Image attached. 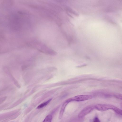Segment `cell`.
<instances>
[{
    "mask_svg": "<svg viewBox=\"0 0 122 122\" xmlns=\"http://www.w3.org/2000/svg\"><path fill=\"white\" fill-rule=\"evenodd\" d=\"M95 108L101 111H106L109 109L113 110L116 113L119 115L122 114V110L113 105L108 104H98L94 106Z\"/></svg>",
    "mask_w": 122,
    "mask_h": 122,
    "instance_id": "cell-1",
    "label": "cell"
},
{
    "mask_svg": "<svg viewBox=\"0 0 122 122\" xmlns=\"http://www.w3.org/2000/svg\"><path fill=\"white\" fill-rule=\"evenodd\" d=\"M95 108L94 106H88L83 109L80 112L78 116L80 118L83 117L93 111Z\"/></svg>",
    "mask_w": 122,
    "mask_h": 122,
    "instance_id": "cell-2",
    "label": "cell"
},
{
    "mask_svg": "<svg viewBox=\"0 0 122 122\" xmlns=\"http://www.w3.org/2000/svg\"><path fill=\"white\" fill-rule=\"evenodd\" d=\"M92 96L88 95H80L75 96L70 98L71 102L75 101L77 102L81 101L90 99Z\"/></svg>",
    "mask_w": 122,
    "mask_h": 122,
    "instance_id": "cell-3",
    "label": "cell"
},
{
    "mask_svg": "<svg viewBox=\"0 0 122 122\" xmlns=\"http://www.w3.org/2000/svg\"><path fill=\"white\" fill-rule=\"evenodd\" d=\"M70 102L69 99L66 101L63 104L61 108L59 114V119H61L62 117L64 110L67 104Z\"/></svg>",
    "mask_w": 122,
    "mask_h": 122,
    "instance_id": "cell-4",
    "label": "cell"
},
{
    "mask_svg": "<svg viewBox=\"0 0 122 122\" xmlns=\"http://www.w3.org/2000/svg\"><path fill=\"white\" fill-rule=\"evenodd\" d=\"M51 100V99H50L47 101L41 103L38 106L37 108L39 109L42 108L50 102Z\"/></svg>",
    "mask_w": 122,
    "mask_h": 122,
    "instance_id": "cell-5",
    "label": "cell"
},
{
    "mask_svg": "<svg viewBox=\"0 0 122 122\" xmlns=\"http://www.w3.org/2000/svg\"><path fill=\"white\" fill-rule=\"evenodd\" d=\"M52 119V115L51 114L48 115L46 116L42 122H51Z\"/></svg>",
    "mask_w": 122,
    "mask_h": 122,
    "instance_id": "cell-6",
    "label": "cell"
},
{
    "mask_svg": "<svg viewBox=\"0 0 122 122\" xmlns=\"http://www.w3.org/2000/svg\"><path fill=\"white\" fill-rule=\"evenodd\" d=\"M93 122H100L99 119L97 117L94 118Z\"/></svg>",
    "mask_w": 122,
    "mask_h": 122,
    "instance_id": "cell-7",
    "label": "cell"
}]
</instances>
